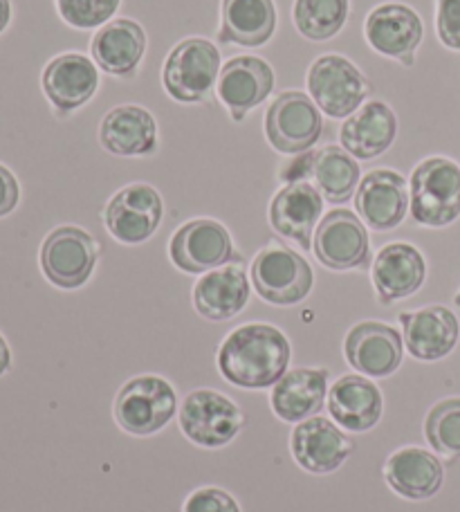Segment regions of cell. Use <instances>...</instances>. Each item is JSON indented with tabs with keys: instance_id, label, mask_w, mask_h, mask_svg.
<instances>
[{
	"instance_id": "1",
	"label": "cell",
	"mask_w": 460,
	"mask_h": 512,
	"mask_svg": "<svg viewBox=\"0 0 460 512\" xmlns=\"http://www.w3.org/2000/svg\"><path fill=\"white\" fill-rule=\"evenodd\" d=\"M290 340L270 324H245L225 337L218 351V369L241 389L274 387L288 373Z\"/></svg>"
},
{
	"instance_id": "2",
	"label": "cell",
	"mask_w": 460,
	"mask_h": 512,
	"mask_svg": "<svg viewBox=\"0 0 460 512\" xmlns=\"http://www.w3.org/2000/svg\"><path fill=\"white\" fill-rule=\"evenodd\" d=\"M460 216V164L434 155L411 173V218L425 227H447Z\"/></svg>"
},
{
	"instance_id": "3",
	"label": "cell",
	"mask_w": 460,
	"mask_h": 512,
	"mask_svg": "<svg viewBox=\"0 0 460 512\" xmlns=\"http://www.w3.org/2000/svg\"><path fill=\"white\" fill-rule=\"evenodd\" d=\"M178 411L176 389L160 376L128 380L115 398V420L133 436H151L167 427Z\"/></svg>"
},
{
	"instance_id": "4",
	"label": "cell",
	"mask_w": 460,
	"mask_h": 512,
	"mask_svg": "<svg viewBox=\"0 0 460 512\" xmlns=\"http://www.w3.org/2000/svg\"><path fill=\"white\" fill-rule=\"evenodd\" d=\"M220 52L211 41L193 36L180 41L164 61L162 84L182 104L202 102L220 77Z\"/></svg>"
},
{
	"instance_id": "5",
	"label": "cell",
	"mask_w": 460,
	"mask_h": 512,
	"mask_svg": "<svg viewBox=\"0 0 460 512\" xmlns=\"http://www.w3.org/2000/svg\"><path fill=\"white\" fill-rule=\"evenodd\" d=\"M99 245L92 236L75 225H61L52 230L41 245V270L52 286L77 290L86 286L95 272Z\"/></svg>"
},
{
	"instance_id": "6",
	"label": "cell",
	"mask_w": 460,
	"mask_h": 512,
	"mask_svg": "<svg viewBox=\"0 0 460 512\" xmlns=\"http://www.w3.org/2000/svg\"><path fill=\"white\" fill-rule=\"evenodd\" d=\"M308 90L321 113L333 120H344L362 108L371 93V84L353 61L339 54H324L310 66Z\"/></svg>"
},
{
	"instance_id": "7",
	"label": "cell",
	"mask_w": 460,
	"mask_h": 512,
	"mask_svg": "<svg viewBox=\"0 0 460 512\" xmlns=\"http://www.w3.org/2000/svg\"><path fill=\"white\" fill-rule=\"evenodd\" d=\"M252 283L268 304L294 306L310 295L315 274L299 252L283 245H270L256 254Z\"/></svg>"
},
{
	"instance_id": "8",
	"label": "cell",
	"mask_w": 460,
	"mask_h": 512,
	"mask_svg": "<svg viewBox=\"0 0 460 512\" xmlns=\"http://www.w3.org/2000/svg\"><path fill=\"white\" fill-rule=\"evenodd\" d=\"M245 416L232 398L218 391L200 389L189 393L180 405V427L196 445L223 447L241 434Z\"/></svg>"
},
{
	"instance_id": "9",
	"label": "cell",
	"mask_w": 460,
	"mask_h": 512,
	"mask_svg": "<svg viewBox=\"0 0 460 512\" xmlns=\"http://www.w3.org/2000/svg\"><path fill=\"white\" fill-rule=\"evenodd\" d=\"M324 133L319 106L306 93L290 90L279 95L265 113V135L274 151L299 155L310 151Z\"/></svg>"
},
{
	"instance_id": "10",
	"label": "cell",
	"mask_w": 460,
	"mask_h": 512,
	"mask_svg": "<svg viewBox=\"0 0 460 512\" xmlns=\"http://www.w3.org/2000/svg\"><path fill=\"white\" fill-rule=\"evenodd\" d=\"M312 252L330 270L364 268L371 259V243L364 221L348 209H333L317 225Z\"/></svg>"
},
{
	"instance_id": "11",
	"label": "cell",
	"mask_w": 460,
	"mask_h": 512,
	"mask_svg": "<svg viewBox=\"0 0 460 512\" xmlns=\"http://www.w3.org/2000/svg\"><path fill=\"white\" fill-rule=\"evenodd\" d=\"M169 254L176 268L187 274H202L234 259V243L227 227L211 218H196L184 223L171 236Z\"/></svg>"
},
{
	"instance_id": "12",
	"label": "cell",
	"mask_w": 460,
	"mask_h": 512,
	"mask_svg": "<svg viewBox=\"0 0 460 512\" xmlns=\"http://www.w3.org/2000/svg\"><path fill=\"white\" fill-rule=\"evenodd\" d=\"M364 34L375 52L398 59L402 66H413L416 50L425 36V25L416 9L404 3H384L366 16Z\"/></svg>"
},
{
	"instance_id": "13",
	"label": "cell",
	"mask_w": 460,
	"mask_h": 512,
	"mask_svg": "<svg viewBox=\"0 0 460 512\" xmlns=\"http://www.w3.org/2000/svg\"><path fill=\"white\" fill-rule=\"evenodd\" d=\"M164 203L151 185H128L119 189L106 205L104 221L119 243L137 245L149 241L162 223Z\"/></svg>"
},
{
	"instance_id": "14",
	"label": "cell",
	"mask_w": 460,
	"mask_h": 512,
	"mask_svg": "<svg viewBox=\"0 0 460 512\" xmlns=\"http://www.w3.org/2000/svg\"><path fill=\"white\" fill-rule=\"evenodd\" d=\"M43 95L57 115H70L86 106L99 88V72L86 54L66 52L48 61L41 75Z\"/></svg>"
},
{
	"instance_id": "15",
	"label": "cell",
	"mask_w": 460,
	"mask_h": 512,
	"mask_svg": "<svg viewBox=\"0 0 460 512\" xmlns=\"http://www.w3.org/2000/svg\"><path fill=\"white\" fill-rule=\"evenodd\" d=\"M409 205V185L398 171H368L360 180V187H357V216L375 232L395 230L407 216Z\"/></svg>"
},
{
	"instance_id": "16",
	"label": "cell",
	"mask_w": 460,
	"mask_h": 512,
	"mask_svg": "<svg viewBox=\"0 0 460 512\" xmlns=\"http://www.w3.org/2000/svg\"><path fill=\"white\" fill-rule=\"evenodd\" d=\"M344 355L357 373L368 378H386L400 369L404 340L389 324L362 322L348 331Z\"/></svg>"
},
{
	"instance_id": "17",
	"label": "cell",
	"mask_w": 460,
	"mask_h": 512,
	"mask_svg": "<svg viewBox=\"0 0 460 512\" xmlns=\"http://www.w3.org/2000/svg\"><path fill=\"white\" fill-rule=\"evenodd\" d=\"M274 90V70L259 57H236L220 70L216 93L234 122H243Z\"/></svg>"
},
{
	"instance_id": "18",
	"label": "cell",
	"mask_w": 460,
	"mask_h": 512,
	"mask_svg": "<svg viewBox=\"0 0 460 512\" xmlns=\"http://www.w3.org/2000/svg\"><path fill=\"white\" fill-rule=\"evenodd\" d=\"M351 452V438L328 418H308L297 423L292 432V456L306 472H335L342 468Z\"/></svg>"
},
{
	"instance_id": "19",
	"label": "cell",
	"mask_w": 460,
	"mask_h": 512,
	"mask_svg": "<svg viewBox=\"0 0 460 512\" xmlns=\"http://www.w3.org/2000/svg\"><path fill=\"white\" fill-rule=\"evenodd\" d=\"M324 212V198L310 182H292L276 191L270 205V223L274 232L301 245L303 250L312 248V234Z\"/></svg>"
},
{
	"instance_id": "20",
	"label": "cell",
	"mask_w": 460,
	"mask_h": 512,
	"mask_svg": "<svg viewBox=\"0 0 460 512\" xmlns=\"http://www.w3.org/2000/svg\"><path fill=\"white\" fill-rule=\"evenodd\" d=\"M404 344L416 360L436 362L456 349L460 337L458 317L445 306H427L400 315Z\"/></svg>"
},
{
	"instance_id": "21",
	"label": "cell",
	"mask_w": 460,
	"mask_h": 512,
	"mask_svg": "<svg viewBox=\"0 0 460 512\" xmlns=\"http://www.w3.org/2000/svg\"><path fill=\"white\" fill-rule=\"evenodd\" d=\"M427 279V261L411 243H389L377 252L373 263V286L380 304L407 299L422 288Z\"/></svg>"
},
{
	"instance_id": "22",
	"label": "cell",
	"mask_w": 460,
	"mask_h": 512,
	"mask_svg": "<svg viewBox=\"0 0 460 512\" xmlns=\"http://www.w3.org/2000/svg\"><path fill=\"white\" fill-rule=\"evenodd\" d=\"M90 52L106 75L133 77L146 52L144 27L131 18H115L95 34Z\"/></svg>"
},
{
	"instance_id": "23",
	"label": "cell",
	"mask_w": 460,
	"mask_h": 512,
	"mask_svg": "<svg viewBox=\"0 0 460 512\" xmlns=\"http://www.w3.org/2000/svg\"><path fill=\"white\" fill-rule=\"evenodd\" d=\"M99 142L119 158L151 155L158 149V124L142 106H115L99 126Z\"/></svg>"
},
{
	"instance_id": "24",
	"label": "cell",
	"mask_w": 460,
	"mask_h": 512,
	"mask_svg": "<svg viewBox=\"0 0 460 512\" xmlns=\"http://www.w3.org/2000/svg\"><path fill=\"white\" fill-rule=\"evenodd\" d=\"M384 479L400 497L425 501L443 488L445 470L434 454L422 447H402L384 463Z\"/></svg>"
},
{
	"instance_id": "25",
	"label": "cell",
	"mask_w": 460,
	"mask_h": 512,
	"mask_svg": "<svg viewBox=\"0 0 460 512\" xmlns=\"http://www.w3.org/2000/svg\"><path fill=\"white\" fill-rule=\"evenodd\" d=\"M328 411L348 432H368L382 418V391L360 373L344 376L328 389Z\"/></svg>"
},
{
	"instance_id": "26",
	"label": "cell",
	"mask_w": 460,
	"mask_h": 512,
	"mask_svg": "<svg viewBox=\"0 0 460 512\" xmlns=\"http://www.w3.org/2000/svg\"><path fill=\"white\" fill-rule=\"evenodd\" d=\"M398 137V117L384 102H368L348 117L339 142L357 160H373L391 149Z\"/></svg>"
},
{
	"instance_id": "27",
	"label": "cell",
	"mask_w": 460,
	"mask_h": 512,
	"mask_svg": "<svg viewBox=\"0 0 460 512\" xmlns=\"http://www.w3.org/2000/svg\"><path fill=\"white\" fill-rule=\"evenodd\" d=\"M250 301V279L243 265H223L207 272L193 288V306L209 322L236 317Z\"/></svg>"
},
{
	"instance_id": "28",
	"label": "cell",
	"mask_w": 460,
	"mask_h": 512,
	"mask_svg": "<svg viewBox=\"0 0 460 512\" xmlns=\"http://www.w3.org/2000/svg\"><path fill=\"white\" fill-rule=\"evenodd\" d=\"M326 369H292L274 384L272 411L285 423L315 418L328 396Z\"/></svg>"
},
{
	"instance_id": "29",
	"label": "cell",
	"mask_w": 460,
	"mask_h": 512,
	"mask_svg": "<svg viewBox=\"0 0 460 512\" xmlns=\"http://www.w3.org/2000/svg\"><path fill=\"white\" fill-rule=\"evenodd\" d=\"M274 30V0H223V5H220V43L259 48L272 39Z\"/></svg>"
},
{
	"instance_id": "30",
	"label": "cell",
	"mask_w": 460,
	"mask_h": 512,
	"mask_svg": "<svg viewBox=\"0 0 460 512\" xmlns=\"http://www.w3.org/2000/svg\"><path fill=\"white\" fill-rule=\"evenodd\" d=\"M360 164L351 153L339 149V146H326V149L317 151L315 173L312 178L317 180L319 194L324 196L328 203L344 205L355 196L357 187H360Z\"/></svg>"
},
{
	"instance_id": "31",
	"label": "cell",
	"mask_w": 460,
	"mask_h": 512,
	"mask_svg": "<svg viewBox=\"0 0 460 512\" xmlns=\"http://www.w3.org/2000/svg\"><path fill=\"white\" fill-rule=\"evenodd\" d=\"M351 0H294L292 21L308 41H328L344 30Z\"/></svg>"
},
{
	"instance_id": "32",
	"label": "cell",
	"mask_w": 460,
	"mask_h": 512,
	"mask_svg": "<svg viewBox=\"0 0 460 512\" xmlns=\"http://www.w3.org/2000/svg\"><path fill=\"white\" fill-rule=\"evenodd\" d=\"M431 450L447 459H460V398L440 400L425 420Z\"/></svg>"
},
{
	"instance_id": "33",
	"label": "cell",
	"mask_w": 460,
	"mask_h": 512,
	"mask_svg": "<svg viewBox=\"0 0 460 512\" xmlns=\"http://www.w3.org/2000/svg\"><path fill=\"white\" fill-rule=\"evenodd\" d=\"M63 23L75 30H95L110 23L122 0H54Z\"/></svg>"
},
{
	"instance_id": "34",
	"label": "cell",
	"mask_w": 460,
	"mask_h": 512,
	"mask_svg": "<svg viewBox=\"0 0 460 512\" xmlns=\"http://www.w3.org/2000/svg\"><path fill=\"white\" fill-rule=\"evenodd\" d=\"M436 32L445 48L460 52V0H436Z\"/></svg>"
},
{
	"instance_id": "35",
	"label": "cell",
	"mask_w": 460,
	"mask_h": 512,
	"mask_svg": "<svg viewBox=\"0 0 460 512\" xmlns=\"http://www.w3.org/2000/svg\"><path fill=\"white\" fill-rule=\"evenodd\" d=\"M182 512H241L238 501L220 488H200L184 501Z\"/></svg>"
},
{
	"instance_id": "36",
	"label": "cell",
	"mask_w": 460,
	"mask_h": 512,
	"mask_svg": "<svg viewBox=\"0 0 460 512\" xmlns=\"http://www.w3.org/2000/svg\"><path fill=\"white\" fill-rule=\"evenodd\" d=\"M18 203H21V185H18L14 171L0 164V218L12 214Z\"/></svg>"
},
{
	"instance_id": "37",
	"label": "cell",
	"mask_w": 460,
	"mask_h": 512,
	"mask_svg": "<svg viewBox=\"0 0 460 512\" xmlns=\"http://www.w3.org/2000/svg\"><path fill=\"white\" fill-rule=\"evenodd\" d=\"M315 162H317V153L315 151H306V153H299L297 160H292L290 164H285L281 169V180L288 182H308V178L315 173Z\"/></svg>"
},
{
	"instance_id": "38",
	"label": "cell",
	"mask_w": 460,
	"mask_h": 512,
	"mask_svg": "<svg viewBox=\"0 0 460 512\" xmlns=\"http://www.w3.org/2000/svg\"><path fill=\"white\" fill-rule=\"evenodd\" d=\"M9 367H12V349H9L7 340L3 337V333H0V378L5 376Z\"/></svg>"
},
{
	"instance_id": "39",
	"label": "cell",
	"mask_w": 460,
	"mask_h": 512,
	"mask_svg": "<svg viewBox=\"0 0 460 512\" xmlns=\"http://www.w3.org/2000/svg\"><path fill=\"white\" fill-rule=\"evenodd\" d=\"M12 14H14L12 0H0V34H3L9 27V23H12Z\"/></svg>"
},
{
	"instance_id": "40",
	"label": "cell",
	"mask_w": 460,
	"mask_h": 512,
	"mask_svg": "<svg viewBox=\"0 0 460 512\" xmlns=\"http://www.w3.org/2000/svg\"><path fill=\"white\" fill-rule=\"evenodd\" d=\"M454 301H456V306H458V308H460V290H458V295H456V297H454Z\"/></svg>"
}]
</instances>
